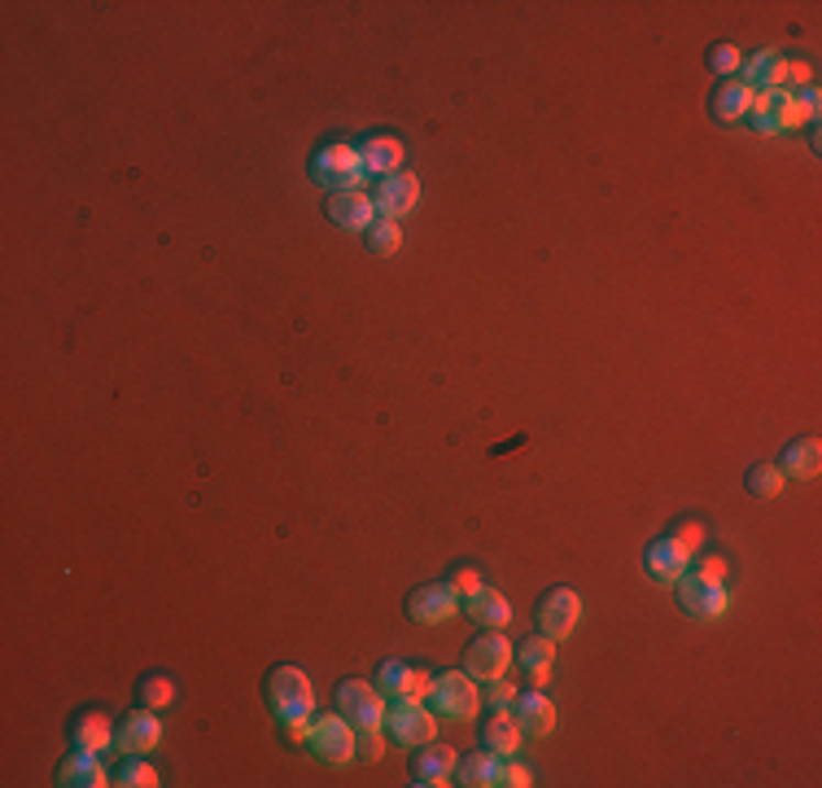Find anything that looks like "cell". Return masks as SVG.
<instances>
[{
  "mask_svg": "<svg viewBox=\"0 0 822 788\" xmlns=\"http://www.w3.org/2000/svg\"><path fill=\"white\" fill-rule=\"evenodd\" d=\"M491 692H486V701H491V710H512L516 705V688L507 683V679H494V683H486Z\"/></svg>",
  "mask_w": 822,
  "mask_h": 788,
  "instance_id": "37",
  "label": "cell"
},
{
  "mask_svg": "<svg viewBox=\"0 0 822 788\" xmlns=\"http://www.w3.org/2000/svg\"><path fill=\"white\" fill-rule=\"evenodd\" d=\"M307 745L320 763L329 767H350L359 758V732L341 719V714H320L311 719V732H307Z\"/></svg>",
  "mask_w": 822,
  "mask_h": 788,
  "instance_id": "5",
  "label": "cell"
},
{
  "mask_svg": "<svg viewBox=\"0 0 822 788\" xmlns=\"http://www.w3.org/2000/svg\"><path fill=\"white\" fill-rule=\"evenodd\" d=\"M451 588L460 591V595H469V591L482 588V574L473 570V566H464V570H456V579H451Z\"/></svg>",
  "mask_w": 822,
  "mask_h": 788,
  "instance_id": "39",
  "label": "cell"
},
{
  "mask_svg": "<svg viewBox=\"0 0 822 788\" xmlns=\"http://www.w3.org/2000/svg\"><path fill=\"white\" fill-rule=\"evenodd\" d=\"M464 613H469L478 626H491V631H503V626L512 622V604L503 600V591L486 588V583L464 595Z\"/></svg>",
  "mask_w": 822,
  "mask_h": 788,
  "instance_id": "20",
  "label": "cell"
},
{
  "mask_svg": "<svg viewBox=\"0 0 822 788\" xmlns=\"http://www.w3.org/2000/svg\"><path fill=\"white\" fill-rule=\"evenodd\" d=\"M385 692L363 683V679H346L337 688V714L354 727V732H385Z\"/></svg>",
  "mask_w": 822,
  "mask_h": 788,
  "instance_id": "4",
  "label": "cell"
},
{
  "mask_svg": "<svg viewBox=\"0 0 822 788\" xmlns=\"http://www.w3.org/2000/svg\"><path fill=\"white\" fill-rule=\"evenodd\" d=\"M783 478H797V482H810V478H819L822 469V442L819 438H801V442H792L788 451H783Z\"/></svg>",
  "mask_w": 822,
  "mask_h": 788,
  "instance_id": "25",
  "label": "cell"
},
{
  "mask_svg": "<svg viewBox=\"0 0 822 788\" xmlns=\"http://www.w3.org/2000/svg\"><path fill=\"white\" fill-rule=\"evenodd\" d=\"M163 745V719H158V710H141V714H128V723L119 727V736H114V749H123L128 758H145V754H154Z\"/></svg>",
  "mask_w": 822,
  "mask_h": 788,
  "instance_id": "11",
  "label": "cell"
},
{
  "mask_svg": "<svg viewBox=\"0 0 822 788\" xmlns=\"http://www.w3.org/2000/svg\"><path fill=\"white\" fill-rule=\"evenodd\" d=\"M748 119H753V128L766 132V136H783V132H797V128L805 123L801 101H797V92H788V88H766V92H757Z\"/></svg>",
  "mask_w": 822,
  "mask_h": 788,
  "instance_id": "6",
  "label": "cell"
},
{
  "mask_svg": "<svg viewBox=\"0 0 822 788\" xmlns=\"http://www.w3.org/2000/svg\"><path fill=\"white\" fill-rule=\"evenodd\" d=\"M753 97H757V92H753L744 79H726V84L717 88V97H713V114H717L722 123H739V119H748Z\"/></svg>",
  "mask_w": 822,
  "mask_h": 788,
  "instance_id": "27",
  "label": "cell"
},
{
  "mask_svg": "<svg viewBox=\"0 0 822 788\" xmlns=\"http://www.w3.org/2000/svg\"><path fill=\"white\" fill-rule=\"evenodd\" d=\"M678 595H682L687 617H695V622H717V617H726V609H731V591L695 583L691 574L678 579Z\"/></svg>",
  "mask_w": 822,
  "mask_h": 788,
  "instance_id": "12",
  "label": "cell"
},
{
  "mask_svg": "<svg viewBox=\"0 0 822 788\" xmlns=\"http://www.w3.org/2000/svg\"><path fill=\"white\" fill-rule=\"evenodd\" d=\"M797 101H801V114H805V123H814V119H819V106H822V101H819V88H805V92H801Z\"/></svg>",
  "mask_w": 822,
  "mask_h": 788,
  "instance_id": "40",
  "label": "cell"
},
{
  "mask_svg": "<svg viewBox=\"0 0 822 788\" xmlns=\"http://www.w3.org/2000/svg\"><path fill=\"white\" fill-rule=\"evenodd\" d=\"M429 710L438 714V719H447V723H469L478 710H482V692H478V679L464 670V675H456V670H447V675H434V683H429Z\"/></svg>",
  "mask_w": 822,
  "mask_h": 788,
  "instance_id": "2",
  "label": "cell"
},
{
  "mask_svg": "<svg viewBox=\"0 0 822 788\" xmlns=\"http://www.w3.org/2000/svg\"><path fill=\"white\" fill-rule=\"evenodd\" d=\"M744 84H748L753 92H766V88H788V57H783V53H775V48H766V53L748 57V62H744Z\"/></svg>",
  "mask_w": 822,
  "mask_h": 788,
  "instance_id": "21",
  "label": "cell"
},
{
  "mask_svg": "<svg viewBox=\"0 0 822 788\" xmlns=\"http://www.w3.org/2000/svg\"><path fill=\"white\" fill-rule=\"evenodd\" d=\"M75 749H88V754H106L114 749V727L106 714H84L75 723Z\"/></svg>",
  "mask_w": 822,
  "mask_h": 788,
  "instance_id": "28",
  "label": "cell"
},
{
  "mask_svg": "<svg viewBox=\"0 0 822 788\" xmlns=\"http://www.w3.org/2000/svg\"><path fill=\"white\" fill-rule=\"evenodd\" d=\"M385 754V736L381 732H359V758L363 763H381Z\"/></svg>",
  "mask_w": 822,
  "mask_h": 788,
  "instance_id": "38",
  "label": "cell"
},
{
  "mask_svg": "<svg viewBox=\"0 0 822 788\" xmlns=\"http://www.w3.org/2000/svg\"><path fill=\"white\" fill-rule=\"evenodd\" d=\"M644 566H648V579L653 583H665V588H673L687 570H691V552L673 539V535H665V539H657L653 548H648V557H644Z\"/></svg>",
  "mask_w": 822,
  "mask_h": 788,
  "instance_id": "13",
  "label": "cell"
},
{
  "mask_svg": "<svg viewBox=\"0 0 822 788\" xmlns=\"http://www.w3.org/2000/svg\"><path fill=\"white\" fill-rule=\"evenodd\" d=\"M420 206V180L416 176H385L381 185H376V210L385 215V219H403V215H412Z\"/></svg>",
  "mask_w": 822,
  "mask_h": 788,
  "instance_id": "16",
  "label": "cell"
},
{
  "mask_svg": "<svg viewBox=\"0 0 822 788\" xmlns=\"http://www.w3.org/2000/svg\"><path fill=\"white\" fill-rule=\"evenodd\" d=\"M695 583H709V588H726V574H731V566L722 561V557H704L695 570H687Z\"/></svg>",
  "mask_w": 822,
  "mask_h": 788,
  "instance_id": "33",
  "label": "cell"
},
{
  "mask_svg": "<svg viewBox=\"0 0 822 788\" xmlns=\"http://www.w3.org/2000/svg\"><path fill=\"white\" fill-rule=\"evenodd\" d=\"M516 714V723H520V732L525 736H534V741H542V736H551L556 732V705L542 697V692H529V697H516V705H512Z\"/></svg>",
  "mask_w": 822,
  "mask_h": 788,
  "instance_id": "19",
  "label": "cell"
},
{
  "mask_svg": "<svg viewBox=\"0 0 822 788\" xmlns=\"http://www.w3.org/2000/svg\"><path fill=\"white\" fill-rule=\"evenodd\" d=\"M516 657H520V666H525V675H529L534 688H547V683H551V670H556V639H551V635L525 639Z\"/></svg>",
  "mask_w": 822,
  "mask_h": 788,
  "instance_id": "22",
  "label": "cell"
},
{
  "mask_svg": "<svg viewBox=\"0 0 822 788\" xmlns=\"http://www.w3.org/2000/svg\"><path fill=\"white\" fill-rule=\"evenodd\" d=\"M783 482H788V478H783L779 464H757V469L748 473V491L761 495V500H775V495L783 491Z\"/></svg>",
  "mask_w": 822,
  "mask_h": 788,
  "instance_id": "29",
  "label": "cell"
},
{
  "mask_svg": "<svg viewBox=\"0 0 822 788\" xmlns=\"http://www.w3.org/2000/svg\"><path fill=\"white\" fill-rule=\"evenodd\" d=\"M669 535H673V539H678L687 552H695V548L704 544V526H700V522H678Z\"/></svg>",
  "mask_w": 822,
  "mask_h": 788,
  "instance_id": "36",
  "label": "cell"
},
{
  "mask_svg": "<svg viewBox=\"0 0 822 788\" xmlns=\"http://www.w3.org/2000/svg\"><path fill=\"white\" fill-rule=\"evenodd\" d=\"M57 785H75V788H106L110 785V776H106V767H101V754H88V749H75L66 763H62V771H57Z\"/></svg>",
  "mask_w": 822,
  "mask_h": 788,
  "instance_id": "23",
  "label": "cell"
},
{
  "mask_svg": "<svg viewBox=\"0 0 822 788\" xmlns=\"http://www.w3.org/2000/svg\"><path fill=\"white\" fill-rule=\"evenodd\" d=\"M385 732L394 736V745H403V749H420V745L438 741V714L429 710V701L398 697V701L385 710Z\"/></svg>",
  "mask_w": 822,
  "mask_h": 788,
  "instance_id": "3",
  "label": "cell"
},
{
  "mask_svg": "<svg viewBox=\"0 0 822 788\" xmlns=\"http://www.w3.org/2000/svg\"><path fill=\"white\" fill-rule=\"evenodd\" d=\"M429 683H434V675L429 670H420V666H403V661H385L381 666V675H376V688L385 692V697H416V701H425L429 697Z\"/></svg>",
  "mask_w": 822,
  "mask_h": 788,
  "instance_id": "14",
  "label": "cell"
},
{
  "mask_svg": "<svg viewBox=\"0 0 822 788\" xmlns=\"http://www.w3.org/2000/svg\"><path fill=\"white\" fill-rule=\"evenodd\" d=\"M359 158H363V172H368V176H381V180H385V176H398L407 150H403L398 136H368V141L359 145Z\"/></svg>",
  "mask_w": 822,
  "mask_h": 788,
  "instance_id": "18",
  "label": "cell"
},
{
  "mask_svg": "<svg viewBox=\"0 0 822 788\" xmlns=\"http://www.w3.org/2000/svg\"><path fill=\"white\" fill-rule=\"evenodd\" d=\"M482 741H486V749H494L498 758H516L525 732H520V723L507 710H494L491 719H486V727H482Z\"/></svg>",
  "mask_w": 822,
  "mask_h": 788,
  "instance_id": "24",
  "label": "cell"
},
{
  "mask_svg": "<svg viewBox=\"0 0 822 788\" xmlns=\"http://www.w3.org/2000/svg\"><path fill=\"white\" fill-rule=\"evenodd\" d=\"M368 241H372L376 254H398V245H403V228H398V219H376V223L368 228Z\"/></svg>",
  "mask_w": 822,
  "mask_h": 788,
  "instance_id": "30",
  "label": "cell"
},
{
  "mask_svg": "<svg viewBox=\"0 0 822 788\" xmlns=\"http://www.w3.org/2000/svg\"><path fill=\"white\" fill-rule=\"evenodd\" d=\"M460 613H464V595L451 583H429V588L412 591V600H407V617L420 626H447Z\"/></svg>",
  "mask_w": 822,
  "mask_h": 788,
  "instance_id": "8",
  "label": "cell"
},
{
  "mask_svg": "<svg viewBox=\"0 0 822 788\" xmlns=\"http://www.w3.org/2000/svg\"><path fill=\"white\" fill-rule=\"evenodd\" d=\"M141 701H145V710H166V705L175 701V683H171L166 675H150V679L141 683Z\"/></svg>",
  "mask_w": 822,
  "mask_h": 788,
  "instance_id": "31",
  "label": "cell"
},
{
  "mask_svg": "<svg viewBox=\"0 0 822 788\" xmlns=\"http://www.w3.org/2000/svg\"><path fill=\"white\" fill-rule=\"evenodd\" d=\"M578 622H582V600H578V591L556 588L542 595V604H538V631H542V635H551V639L560 644V639H569V635L578 631Z\"/></svg>",
  "mask_w": 822,
  "mask_h": 788,
  "instance_id": "10",
  "label": "cell"
},
{
  "mask_svg": "<svg viewBox=\"0 0 822 788\" xmlns=\"http://www.w3.org/2000/svg\"><path fill=\"white\" fill-rule=\"evenodd\" d=\"M456 767H460V754H456L451 745L429 741V745H420V754H416V785L420 788L451 785V780H456Z\"/></svg>",
  "mask_w": 822,
  "mask_h": 788,
  "instance_id": "15",
  "label": "cell"
},
{
  "mask_svg": "<svg viewBox=\"0 0 822 788\" xmlns=\"http://www.w3.org/2000/svg\"><path fill=\"white\" fill-rule=\"evenodd\" d=\"M709 66H713L717 75H726V79H735V70L744 66V57H739V48H735V44H717V48L709 53Z\"/></svg>",
  "mask_w": 822,
  "mask_h": 788,
  "instance_id": "34",
  "label": "cell"
},
{
  "mask_svg": "<svg viewBox=\"0 0 822 788\" xmlns=\"http://www.w3.org/2000/svg\"><path fill=\"white\" fill-rule=\"evenodd\" d=\"M329 219L346 232H368L376 223V201L354 189V194H332L329 197Z\"/></svg>",
  "mask_w": 822,
  "mask_h": 788,
  "instance_id": "17",
  "label": "cell"
},
{
  "mask_svg": "<svg viewBox=\"0 0 822 788\" xmlns=\"http://www.w3.org/2000/svg\"><path fill=\"white\" fill-rule=\"evenodd\" d=\"M316 180L329 189V194H354L363 180H368V172H363V158H359V150L354 145H325L320 154H316Z\"/></svg>",
  "mask_w": 822,
  "mask_h": 788,
  "instance_id": "7",
  "label": "cell"
},
{
  "mask_svg": "<svg viewBox=\"0 0 822 788\" xmlns=\"http://www.w3.org/2000/svg\"><path fill=\"white\" fill-rule=\"evenodd\" d=\"M512 657H516L512 639H507V635H498V631H491V635H482V639H473V644H469V653H464V670H469L478 683H494V679H503V675H507Z\"/></svg>",
  "mask_w": 822,
  "mask_h": 788,
  "instance_id": "9",
  "label": "cell"
},
{
  "mask_svg": "<svg viewBox=\"0 0 822 788\" xmlns=\"http://www.w3.org/2000/svg\"><path fill=\"white\" fill-rule=\"evenodd\" d=\"M498 771H503V758H498L494 749H478V754L460 758L456 780H460V785H469V788H494V785H498Z\"/></svg>",
  "mask_w": 822,
  "mask_h": 788,
  "instance_id": "26",
  "label": "cell"
},
{
  "mask_svg": "<svg viewBox=\"0 0 822 788\" xmlns=\"http://www.w3.org/2000/svg\"><path fill=\"white\" fill-rule=\"evenodd\" d=\"M498 785H507V788H529V785H534V771H529V767H520V763H512V758H503Z\"/></svg>",
  "mask_w": 822,
  "mask_h": 788,
  "instance_id": "35",
  "label": "cell"
},
{
  "mask_svg": "<svg viewBox=\"0 0 822 788\" xmlns=\"http://www.w3.org/2000/svg\"><path fill=\"white\" fill-rule=\"evenodd\" d=\"M119 785L123 788H158V771L136 754V758H128V767H123V776H119Z\"/></svg>",
  "mask_w": 822,
  "mask_h": 788,
  "instance_id": "32",
  "label": "cell"
},
{
  "mask_svg": "<svg viewBox=\"0 0 822 788\" xmlns=\"http://www.w3.org/2000/svg\"><path fill=\"white\" fill-rule=\"evenodd\" d=\"M267 701H272V714L285 723V732H289L294 741H307L311 719H316V688H311L307 670H298V666H276L272 679H267Z\"/></svg>",
  "mask_w": 822,
  "mask_h": 788,
  "instance_id": "1",
  "label": "cell"
}]
</instances>
